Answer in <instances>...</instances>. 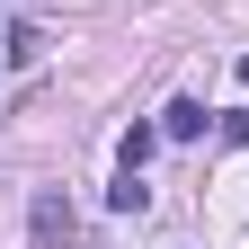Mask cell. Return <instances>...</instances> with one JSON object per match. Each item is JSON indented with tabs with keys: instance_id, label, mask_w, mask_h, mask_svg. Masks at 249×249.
<instances>
[{
	"instance_id": "1",
	"label": "cell",
	"mask_w": 249,
	"mask_h": 249,
	"mask_svg": "<svg viewBox=\"0 0 249 249\" xmlns=\"http://www.w3.org/2000/svg\"><path fill=\"white\" fill-rule=\"evenodd\" d=\"M27 231H36L45 249H71V240H80V213H71V196H53V187H45V196H36V213H27Z\"/></svg>"
},
{
	"instance_id": "2",
	"label": "cell",
	"mask_w": 249,
	"mask_h": 249,
	"mask_svg": "<svg viewBox=\"0 0 249 249\" xmlns=\"http://www.w3.org/2000/svg\"><path fill=\"white\" fill-rule=\"evenodd\" d=\"M160 134H169V142H196V134H205V98H169V107H160Z\"/></svg>"
},
{
	"instance_id": "3",
	"label": "cell",
	"mask_w": 249,
	"mask_h": 249,
	"mask_svg": "<svg viewBox=\"0 0 249 249\" xmlns=\"http://www.w3.org/2000/svg\"><path fill=\"white\" fill-rule=\"evenodd\" d=\"M151 142H160V124H124V142H116V169H142V160H151Z\"/></svg>"
},
{
	"instance_id": "4",
	"label": "cell",
	"mask_w": 249,
	"mask_h": 249,
	"mask_svg": "<svg viewBox=\"0 0 249 249\" xmlns=\"http://www.w3.org/2000/svg\"><path fill=\"white\" fill-rule=\"evenodd\" d=\"M45 62V27H9V71H36Z\"/></svg>"
},
{
	"instance_id": "5",
	"label": "cell",
	"mask_w": 249,
	"mask_h": 249,
	"mask_svg": "<svg viewBox=\"0 0 249 249\" xmlns=\"http://www.w3.org/2000/svg\"><path fill=\"white\" fill-rule=\"evenodd\" d=\"M107 205H116V213H142V205H151V187H142V169H116V187H107Z\"/></svg>"
},
{
	"instance_id": "6",
	"label": "cell",
	"mask_w": 249,
	"mask_h": 249,
	"mask_svg": "<svg viewBox=\"0 0 249 249\" xmlns=\"http://www.w3.org/2000/svg\"><path fill=\"white\" fill-rule=\"evenodd\" d=\"M213 134H223V142L240 151V142H249V116H240V107H231V116H213Z\"/></svg>"
},
{
	"instance_id": "7",
	"label": "cell",
	"mask_w": 249,
	"mask_h": 249,
	"mask_svg": "<svg viewBox=\"0 0 249 249\" xmlns=\"http://www.w3.org/2000/svg\"><path fill=\"white\" fill-rule=\"evenodd\" d=\"M231 80H240V89H249V53H240V62H231Z\"/></svg>"
}]
</instances>
